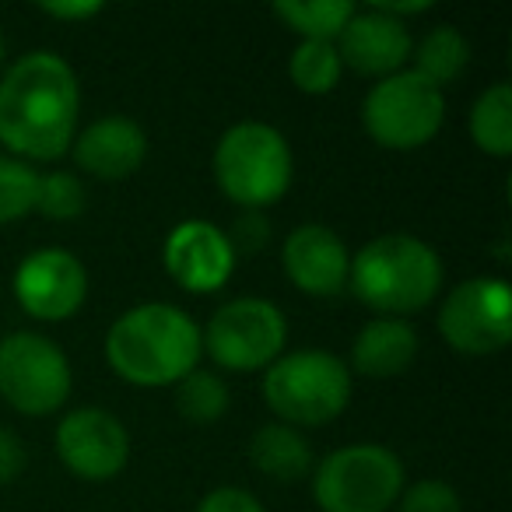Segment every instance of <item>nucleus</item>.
Returning <instances> with one entry per match:
<instances>
[{
    "label": "nucleus",
    "instance_id": "nucleus-16",
    "mask_svg": "<svg viewBox=\"0 0 512 512\" xmlns=\"http://www.w3.org/2000/svg\"><path fill=\"white\" fill-rule=\"evenodd\" d=\"M74 162L95 179H127L148 158V134L137 120L130 116H99L88 123L81 134H74Z\"/></svg>",
    "mask_w": 512,
    "mask_h": 512
},
{
    "label": "nucleus",
    "instance_id": "nucleus-12",
    "mask_svg": "<svg viewBox=\"0 0 512 512\" xmlns=\"http://www.w3.org/2000/svg\"><path fill=\"white\" fill-rule=\"evenodd\" d=\"M57 456L81 481H113L130 460V435L116 414L78 407L57 425Z\"/></svg>",
    "mask_w": 512,
    "mask_h": 512
},
{
    "label": "nucleus",
    "instance_id": "nucleus-23",
    "mask_svg": "<svg viewBox=\"0 0 512 512\" xmlns=\"http://www.w3.org/2000/svg\"><path fill=\"white\" fill-rule=\"evenodd\" d=\"M176 411L183 414L190 425H214L225 418L228 411V386L218 372L211 369H193L176 383Z\"/></svg>",
    "mask_w": 512,
    "mask_h": 512
},
{
    "label": "nucleus",
    "instance_id": "nucleus-6",
    "mask_svg": "<svg viewBox=\"0 0 512 512\" xmlns=\"http://www.w3.org/2000/svg\"><path fill=\"white\" fill-rule=\"evenodd\" d=\"M407 488L400 456L383 442H351L316 463L313 498L323 512H386Z\"/></svg>",
    "mask_w": 512,
    "mask_h": 512
},
{
    "label": "nucleus",
    "instance_id": "nucleus-22",
    "mask_svg": "<svg viewBox=\"0 0 512 512\" xmlns=\"http://www.w3.org/2000/svg\"><path fill=\"white\" fill-rule=\"evenodd\" d=\"M341 53L334 43H316V39H302L288 57V78L299 92L306 95H330L341 81Z\"/></svg>",
    "mask_w": 512,
    "mask_h": 512
},
{
    "label": "nucleus",
    "instance_id": "nucleus-18",
    "mask_svg": "<svg viewBox=\"0 0 512 512\" xmlns=\"http://www.w3.org/2000/svg\"><path fill=\"white\" fill-rule=\"evenodd\" d=\"M249 463L271 481H302L313 474V446L299 428L267 421L249 439Z\"/></svg>",
    "mask_w": 512,
    "mask_h": 512
},
{
    "label": "nucleus",
    "instance_id": "nucleus-17",
    "mask_svg": "<svg viewBox=\"0 0 512 512\" xmlns=\"http://www.w3.org/2000/svg\"><path fill=\"white\" fill-rule=\"evenodd\" d=\"M414 358H418V334L411 323L397 316H376L358 330L348 369L369 379H393L411 369Z\"/></svg>",
    "mask_w": 512,
    "mask_h": 512
},
{
    "label": "nucleus",
    "instance_id": "nucleus-7",
    "mask_svg": "<svg viewBox=\"0 0 512 512\" xmlns=\"http://www.w3.org/2000/svg\"><path fill=\"white\" fill-rule=\"evenodd\" d=\"M446 123V95L421 74L397 71L376 81L362 102V127L379 148L414 151L435 141Z\"/></svg>",
    "mask_w": 512,
    "mask_h": 512
},
{
    "label": "nucleus",
    "instance_id": "nucleus-11",
    "mask_svg": "<svg viewBox=\"0 0 512 512\" xmlns=\"http://www.w3.org/2000/svg\"><path fill=\"white\" fill-rule=\"evenodd\" d=\"M15 299L43 323L71 320L88 299V271L64 246L29 253L15 271Z\"/></svg>",
    "mask_w": 512,
    "mask_h": 512
},
{
    "label": "nucleus",
    "instance_id": "nucleus-24",
    "mask_svg": "<svg viewBox=\"0 0 512 512\" xmlns=\"http://www.w3.org/2000/svg\"><path fill=\"white\" fill-rule=\"evenodd\" d=\"M36 186L39 172L29 162L11 155H0V225L22 221L36 211Z\"/></svg>",
    "mask_w": 512,
    "mask_h": 512
},
{
    "label": "nucleus",
    "instance_id": "nucleus-5",
    "mask_svg": "<svg viewBox=\"0 0 512 512\" xmlns=\"http://www.w3.org/2000/svg\"><path fill=\"white\" fill-rule=\"evenodd\" d=\"M264 400L292 428L330 425L351 400V369L334 351H288L264 369Z\"/></svg>",
    "mask_w": 512,
    "mask_h": 512
},
{
    "label": "nucleus",
    "instance_id": "nucleus-30",
    "mask_svg": "<svg viewBox=\"0 0 512 512\" xmlns=\"http://www.w3.org/2000/svg\"><path fill=\"white\" fill-rule=\"evenodd\" d=\"M39 11H46L50 18L60 22H81V18H95L102 11L99 0H81V4H39Z\"/></svg>",
    "mask_w": 512,
    "mask_h": 512
},
{
    "label": "nucleus",
    "instance_id": "nucleus-21",
    "mask_svg": "<svg viewBox=\"0 0 512 512\" xmlns=\"http://www.w3.org/2000/svg\"><path fill=\"white\" fill-rule=\"evenodd\" d=\"M274 15L292 32H299L302 39L337 43L348 18L355 15V4L351 0H278Z\"/></svg>",
    "mask_w": 512,
    "mask_h": 512
},
{
    "label": "nucleus",
    "instance_id": "nucleus-19",
    "mask_svg": "<svg viewBox=\"0 0 512 512\" xmlns=\"http://www.w3.org/2000/svg\"><path fill=\"white\" fill-rule=\"evenodd\" d=\"M470 64V43L456 25H435L432 32L411 46V71L432 81L435 88H446Z\"/></svg>",
    "mask_w": 512,
    "mask_h": 512
},
{
    "label": "nucleus",
    "instance_id": "nucleus-10",
    "mask_svg": "<svg viewBox=\"0 0 512 512\" xmlns=\"http://www.w3.org/2000/svg\"><path fill=\"white\" fill-rule=\"evenodd\" d=\"M439 334L460 355H495L512 341V292L502 278H467L439 309Z\"/></svg>",
    "mask_w": 512,
    "mask_h": 512
},
{
    "label": "nucleus",
    "instance_id": "nucleus-14",
    "mask_svg": "<svg viewBox=\"0 0 512 512\" xmlns=\"http://www.w3.org/2000/svg\"><path fill=\"white\" fill-rule=\"evenodd\" d=\"M337 53L341 64L351 67L362 78H390L397 71H407L411 64V32L404 22L390 18L379 8H355V15L348 18L344 32L337 36Z\"/></svg>",
    "mask_w": 512,
    "mask_h": 512
},
{
    "label": "nucleus",
    "instance_id": "nucleus-26",
    "mask_svg": "<svg viewBox=\"0 0 512 512\" xmlns=\"http://www.w3.org/2000/svg\"><path fill=\"white\" fill-rule=\"evenodd\" d=\"M397 512H463V502H460V491L449 481L425 477V481L400 491Z\"/></svg>",
    "mask_w": 512,
    "mask_h": 512
},
{
    "label": "nucleus",
    "instance_id": "nucleus-29",
    "mask_svg": "<svg viewBox=\"0 0 512 512\" xmlns=\"http://www.w3.org/2000/svg\"><path fill=\"white\" fill-rule=\"evenodd\" d=\"M29 453H25V442L18 439L11 428H0V484H11L22 477Z\"/></svg>",
    "mask_w": 512,
    "mask_h": 512
},
{
    "label": "nucleus",
    "instance_id": "nucleus-15",
    "mask_svg": "<svg viewBox=\"0 0 512 512\" xmlns=\"http://www.w3.org/2000/svg\"><path fill=\"white\" fill-rule=\"evenodd\" d=\"M281 267L299 292L330 299L348 288L351 249L330 225L306 221L288 232L285 249H281Z\"/></svg>",
    "mask_w": 512,
    "mask_h": 512
},
{
    "label": "nucleus",
    "instance_id": "nucleus-1",
    "mask_svg": "<svg viewBox=\"0 0 512 512\" xmlns=\"http://www.w3.org/2000/svg\"><path fill=\"white\" fill-rule=\"evenodd\" d=\"M78 74L60 53L32 50L0 74V144L22 162H57L78 134Z\"/></svg>",
    "mask_w": 512,
    "mask_h": 512
},
{
    "label": "nucleus",
    "instance_id": "nucleus-4",
    "mask_svg": "<svg viewBox=\"0 0 512 512\" xmlns=\"http://www.w3.org/2000/svg\"><path fill=\"white\" fill-rule=\"evenodd\" d=\"M292 176V144L271 123H232L214 144V179L221 193L246 211H264L278 204L292 186Z\"/></svg>",
    "mask_w": 512,
    "mask_h": 512
},
{
    "label": "nucleus",
    "instance_id": "nucleus-20",
    "mask_svg": "<svg viewBox=\"0 0 512 512\" xmlns=\"http://www.w3.org/2000/svg\"><path fill=\"white\" fill-rule=\"evenodd\" d=\"M470 137L491 158L512 155V88L509 81H495L477 95L470 109Z\"/></svg>",
    "mask_w": 512,
    "mask_h": 512
},
{
    "label": "nucleus",
    "instance_id": "nucleus-8",
    "mask_svg": "<svg viewBox=\"0 0 512 512\" xmlns=\"http://www.w3.org/2000/svg\"><path fill=\"white\" fill-rule=\"evenodd\" d=\"M200 337L214 365L228 372H260L285 355L288 320L271 299L242 295L214 309Z\"/></svg>",
    "mask_w": 512,
    "mask_h": 512
},
{
    "label": "nucleus",
    "instance_id": "nucleus-3",
    "mask_svg": "<svg viewBox=\"0 0 512 512\" xmlns=\"http://www.w3.org/2000/svg\"><path fill=\"white\" fill-rule=\"evenodd\" d=\"M348 288L379 316L407 320L439 295L442 260L418 235H379L351 256Z\"/></svg>",
    "mask_w": 512,
    "mask_h": 512
},
{
    "label": "nucleus",
    "instance_id": "nucleus-27",
    "mask_svg": "<svg viewBox=\"0 0 512 512\" xmlns=\"http://www.w3.org/2000/svg\"><path fill=\"white\" fill-rule=\"evenodd\" d=\"M228 242H232L235 256L239 253H256V249H264L267 239H271V225L260 211H246L239 221L232 225V232H225Z\"/></svg>",
    "mask_w": 512,
    "mask_h": 512
},
{
    "label": "nucleus",
    "instance_id": "nucleus-31",
    "mask_svg": "<svg viewBox=\"0 0 512 512\" xmlns=\"http://www.w3.org/2000/svg\"><path fill=\"white\" fill-rule=\"evenodd\" d=\"M0 74H4V39H0Z\"/></svg>",
    "mask_w": 512,
    "mask_h": 512
},
{
    "label": "nucleus",
    "instance_id": "nucleus-28",
    "mask_svg": "<svg viewBox=\"0 0 512 512\" xmlns=\"http://www.w3.org/2000/svg\"><path fill=\"white\" fill-rule=\"evenodd\" d=\"M197 512H264V505L246 488H214L200 498Z\"/></svg>",
    "mask_w": 512,
    "mask_h": 512
},
{
    "label": "nucleus",
    "instance_id": "nucleus-13",
    "mask_svg": "<svg viewBox=\"0 0 512 512\" xmlns=\"http://www.w3.org/2000/svg\"><path fill=\"white\" fill-rule=\"evenodd\" d=\"M162 260L169 278L193 295L218 292L235 271V249L225 228L204 218H190L172 228L165 239Z\"/></svg>",
    "mask_w": 512,
    "mask_h": 512
},
{
    "label": "nucleus",
    "instance_id": "nucleus-2",
    "mask_svg": "<svg viewBox=\"0 0 512 512\" xmlns=\"http://www.w3.org/2000/svg\"><path fill=\"white\" fill-rule=\"evenodd\" d=\"M204 355L200 323L172 302H141L106 334V362L134 386H176Z\"/></svg>",
    "mask_w": 512,
    "mask_h": 512
},
{
    "label": "nucleus",
    "instance_id": "nucleus-25",
    "mask_svg": "<svg viewBox=\"0 0 512 512\" xmlns=\"http://www.w3.org/2000/svg\"><path fill=\"white\" fill-rule=\"evenodd\" d=\"M88 207V193L74 172H46L39 176L36 186V211L46 214L53 221H74L78 214H85Z\"/></svg>",
    "mask_w": 512,
    "mask_h": 512
},
{
    "label": "nucleus",
    "instance_id": "nucleus-9",
    "mask_svg": "<svg viewBox=\"0 0 512 512\" xmlns=\"http://www.w3.org/2000/svg\"><path fill=\"white\" fill-rule=\"evenodd\" d=\"M74 372L64 348L50 337L18 330L0 337V397L18 414L43 418L67 404Z\"/></svg>",
    "mask_w": 512,
    "mask_h": 512
}]
</instances>
